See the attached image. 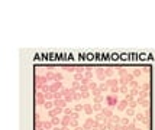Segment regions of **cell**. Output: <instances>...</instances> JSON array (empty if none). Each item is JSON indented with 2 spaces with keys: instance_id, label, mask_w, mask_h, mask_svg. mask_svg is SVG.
<instances>
[{
  "instance_id": "cell-1",
  "label": "cell",
  "mask_w": 155,
  "mask_h": 130,
  "mask_svg": "<svg viewBox=\"0 0 155 130\" xmlns=\"http://www.w3.org/2000/svg\"><path fill=\"white\" fill-rule=\"evenodd\" d=\"M104 103L107 104V107H114V106H118L119 104V98L118 96H106L104 97Z\"/></svg>"
},
{
  "instance_id": "cell-2",
  "label": "cell",
  "mask_w": 155,
  "mask_h": 130,
  "mask_svg": "<svg viewBox=\"0 0 155 130\" xmlns=\"http://www.w3.org/2000/svg\"><path fill=\"white\" fill-rule=\"evenodd\" d=\"M45 101H47V98H45V93L38 91V93H36V104H38V106H44Z\"/></svg>"
},
{
  "instance_id": "cell-3",
  "label": "cell",
  "mask_w": 155,
  "mask_h": 130,
  "mask_svg": "<svg viewBox=\"0 0 155 130\" xmlns=\"http://www.w3.org/2000/svg\"><path fill=\"white\" fill-rule=\"evenodd\" d=\"M64 88L62 87V82L61 81H54L52 84H51V93H58V91H61Z\"/></svg>"
},
{
  "instance_id": "cell-4",
  "label": "cell",
  "mask_w": 155,
  "mask_h": 130,
  "mask_svg": "<svg viewBox=\"0 0 155 130\" xmlns=\"http://www.w3.org/2000/svg\"><path fill=\"white\" fill-rule=\"evenodd\" d=\"M62 113H64V108H61V107H55V108H52V110L48 111V116L52 119V117H58V116L62 114Z\"/></svg>"
},
{
  "instance_id": "cell-5",
  "label": "cell",
  "mask_w": 155,
  "mask_h": 130,
  "mask_svg": "<svg viewBox=\"0 0 155 130\" xmlns=\"http://www.w3.org/2000/svg\"><path fill=\"white\" fill-rule=\"evenodd\" d=\"M71 120H72V117H71V116H67V114H64V117H61V126H62V127H67V126H70Z\"/></svg>"
},
{
  "instance_id": "cell-6",
  "label": "cell",
  "mask_w": 155,
  "mask_h": 130,
  "mask_svg": "<svg viewBox=\"0 0 155 130\" xmlns=\"http://www.w3.org/2000/svg\"><path fill=\"white\" fill-rule=\"evenodd\" d=\"M93 126H94V120H93V119H86V121H84V124H83L84 130H91Z\"/></svg>"
},
{
  "instance_id": "cell-7",
  "label": "cell",
  "mask_w": 155,
  "mask_h": 130,
  "mask_svg": "<svg viewBox=\"0 0 155 130\" xmlns=\"http://www.w3.org/2000/svg\"><path fill=\"white\" fill-rule=\"evenodd\" d=\"M109 87H110V88H112V87H116V85H119V79L118 78H107L106 81H104Z\"/></svg>"
},
{
  "instance_id": "cell-8",
  "label": "cell",
  "mask_w": 155,
  "mask_h": 130,
  "mask_svg": "<svg viewBox=\"0 0 155 130\" xmlns=\"http://www.w3.org/2000/svg\"><path fill=\"white\" fill-rule=\"evenodd\" d=\"M96 75H97V79H99V81H104V79H106L104 68H99V69H97V72H96Z\"/></svg>"
},
{
  "instance_id": "cell-9",
  "label": "cell",
  "mask_w": 155,
  "mask_h": 130,
  "mask_svg": "<svg viewBox=\"0 0 155 130\" xmlns=\"http://www.w3.org/2000/svg\"><path fill=\"white\" fill-rule=\"evenodd\" d=\"M54 106L55 107H61V108H65L67 106V101L64 98H60V100H54Z\"/></svg>"
},
{
  "instance_id": "cell-10",
  "label": "cell",
  "mask_w": 155,
  "mask_h": 130,
  "mask_svg": "<svg viewBox=\"0 0 155 130\" xmlns=\"http://www.w3.org/2000/svg\"><path fill=\"white\" fill-rule=\"evenodd\" d=\"M126 107H129V103H128L126 100H122V101H119V104H118V110H119V111H123V110H126Z\"/></svg>"
},
{
  "instance_id": "cell-11",
  "label": "cell",
  "mask_w": 155,
  "mask_h": 130,
  "mask_svg": "<svg viewBox=\"0 0 155 130\" xmlns=\"http://www.w3.org/2000/svg\"><path fill=\"white\" fill-rule=\"evenodd\" d=\"M101 114H103L104 117H107V119L113 117V111H112V108H110V107H106V108H103V110H101Z\"/></svg>"
},
{
  "instance_id": "cell-12",
  "label": "cell",
  "mask_w": 155,
  "mask_h": 130,
  "mask_svg": "<svg viewBox=\"0 0 155 130\" xmlns=\"http://www.w3.org/2000/svg\"><path fill=\"white\" fill-rule=\"evenodd\" d=\"M36 84H48V79L45 75H36Z\"/></svg>"
},
{
  "instance_id": "cell-13",
  "label": "cell",
  "mask_w": 155,
  "mask_h": 130,
  "mask_svg": "<svg viewBox=\"0 0 155 130\" xmlns=\"http://www.w3.org/2000/svg\"><path fill=\"white\" fill-rule=\"evenodd\" d=\"M109 121H110V123H113V124H122V117L114 116V114H113V117H110V119H109Z\"/></svg>"
},
{
  "instance_id": "cell-14",
  "label": "cell",
  "mask_w": 155,
  "mask_h": 130,
  "mask_svg": "<svg viewBox=\"0 0 155 130\" xmlns=\"http://www.w3.org/2000/svg\"><path fill=\"white\" fill-rule=\"evenodd\" d=\"M84 113H86L87 116H91V114L94 113V108H93V106H91V104H86V106H84Z\"/></svg>"
},
{
  "instance_id": "cell-15",
  "label": "cell",
  "mask_w": 155,
  "mask_h": 130,
  "mask_svg": "<svg viewBox=\"0 0 155 130\" xmlns=\"http://www.w3.org/2000/svg\"><path fill=\"white\" fill-rule=\"evenodd\" d=\"M44 108L45 110H52V108H55V106H54V101H45V104H44Z\"/></svg>"
},
{
  "instance_id": "cell-16",
  "label": "cell",
  "mask_w": 155,
  "mask_h": 130,
  "mask_svg": "<svg viewBox=\"0 0 155 130\" xmlns=\"http://www.w3.org/2000/svg\"><path fill=\"white\" fill-rule=\"evenodd\" d=\"M93 108H94L96 113H101V110H103L104 107L101 106V103H94V104H93Z\"/></svg>"
},
{
  "instance_id": "cell-17",
  "label": "cell",
  "mask_w": 155,
  "mask_h": 130,
  "mask_svg": "<svg viewBox=\"0 0 155 130\" xmlns=\"http://www.w3.org/2000/svg\"><path fill=\"white\" fill-rule=\"evenodd\" d=\"M80 87H81V82H78V81H72L71 88H72L74 91H80Z\"/></svg>"
},
{
  "instance_id": "cell-18",
  "label": "cell",
  "mask_w": 155,
  "mask_h": 130,
  "mask_svg": "<svg viewBox=\"0 0 155 130\" xmlns=\"http://www.w3.org/2000/svg\"><path fill=\"white\" fill-rule=\"evenodd\" d=\"M84 78V74L83 72H75L74 74V81H78V82H81V79Z\"/></svg>"
},
{
  "instance_id": "cell-19",
  "label": "cell",
  "mask_w": 155,
  "mask_h": 130,
  "mask_svg": "<svg viewBox=\"0 0 155 130\" xmlns=\"http://www.w3.org/2000/svg\"><path fill=\"white\" fill-rule=\"evenodd\" d=\"M104 74H106V77H107V78H112V77H113V68L106 67V68H104Z\"/></svg>"
},
{
  "instance_id": "cell-20",
  "label": "cell",
  "mask_w": 155,
  "mask_h": 130,
  "mask_svg": "<svg viewBox=\"0 0 155 130\" xmlns=\"http://www.w3.org/2000/svg\"><path fill=\"white\" fill-rule=\"evenodd\" d=\"M52 127H54V124L51 123V120L44 121V129H45V130H52Z\"/></svg>"
},
{
  "instance_id": "cell-21",
  "label": "cell",
  "mask_w": 155,
  "mask_h": 130,
  "mask_svg": "<svg viewBox=\"0 0 155 130\" xmlns=\"http://www.w3.org/2000/svg\"><path fill=\"white\" fill-rule=\"evenodd\" d=\"M84 77H86V78H89V79H91V78H93V71H91V68H86Z\"/></svg>"
},
{
  "instance_id": "cell-22",
  "label": "cell",
  "mask_w": 155,
  "mask_h": 130,
  "mask_svg": "<svg viewBox=\"0 0 155 130\" xmlns=\"http://www.w3.org/2000/svg\"><path fill=\"white\" fill-rule=\"evenodd\" d=\"M89 88H90V93H91V91H94V90H97V88H99V84H96V82L90 81V84H89Z\"/></svg>"
},
{
  "instance_id": "cell-23",
  "label": "cell",
  "mask_w": 155,
  "mask_h": 130,
  "mask_svg": "<svg viewBox=\"0 0 155 130\" xmlns=\"http://www.w3.org/2000/svg\"><path fill=\"white\" fill-rule=\"evenodd\" d=\"M110 93H112L113 96H116L118 93H120V87H119V85H116V87H112V88H110Z\"/></svg>"
},
{
  "instance_id": "cell-24",
  "label": "cell",
  "mask_w": 155,
  "mask_h": 130,
  "mask_svg": "<svg viewBox=\"0 0 155 130\" xmlns=\"http://www.w3.org/2000/svg\"><path fill=\"white\" fill-rule=\"evenodd\" d=\"M45 77H47L48 81H55V72H51V71H49V72H47Z\"/></svg>"
},
{
  "instance_id": "cell-25",
  "label": "cell",
  "mask_w": 155,
  "mask_h": 130,
  "mask_svg": "<svg viewBox=\"0 0 155 130\" xmlns=\"http://www.w3.org/2000/svg\"><path fill=\"white\" fill-rule=\"evenodd\" d=\"M51 123H52L54 126H61V119H60V117H52V119H51Z\"/></svg>"
},
{
  "instance_id": "cell-26",
  "label": "cell",
  "mask_w": 155,
  "mask_h": 130,
  "mask_svg": "<svg viewBox=\"0 0 155 130\" xmlns=\"http://www.w3.org/2000/svg\"><path fill=\"white\" fill-rule=\"evenodd\" d=\"M99 88L101 90V93H104V91H109V90H110V87L104 82V84H100V85H99Z\"/></svg>"
},
{
  "instance_id": "cell-27",
  "label": "cell",
  "mask_w": 155,
  "mask_h": 130,
  "mask_svg": "<svg viewBox=\"0 0 155 130\" xmlns=\"http://www.w3.org/2000/svg\"><path fill=\"white\" fill-rule=\"evenodd\" d=\"M74 111H77V113H80V111H84V106L83 104H77L74 108H72Z\"/></svg>"
},
{
  "instance_id": "cell-28",
  "label": "cell",
  "mask_w": 155,
  "mask_h": 130,
  "mask_svg": "<svg viewBox=\"0 0 155 130\" xmlns=\"http://www.w3.org/2000/svg\"><path fill=\"white\" fill-rule=\"evenodd\" d=\"M129 85L132 87V88H139V90H141V85H139V82H138V81H135V79H133L132 82H129Z\"/></svg>"
},
{
  "instance_id": "cell-29",
  "label": "cell",
  "mask_w": 155,
  "mask_h": 130,
  "mask_svg": "<svg viewBox=\"0 0 155 130\" xmlns=\"http://www.w3.org/2000/svg\"><path fill=\"white\" fill-rule=\"evenodd\" d=\"M60 98H64V94H62V91L54 93V100H60Z\"/></svg>"
},
{
  "instance_id": "cell-30",
  "label": "cell",
  "mask_w": 155,
  "mask_h": 130,
  "mask_svg": "<svg viewBox=\"0 0 155 130\" xmlns=\"http://www.w3.org/2000/svg\"><path fill=\"white\" fill-rule=\"evenodd\" d=\"M93 101L94 103H101V101H104V96H96L93 98Z\"/></svg>"
},
{
  "instance_id": "cell-31",
  "label": "cell",
  "mask_w": 155,
  "mask_h": 130,
  "mask_svg": "<svg viewBox=\"0 0 155 130\" xmlns=\"http://www.w3.org/2000/svg\"><path fill=\"white\" fill-rule=\"evenodd\" d=\"M126 116L128 117H132V116H135V108H126Z\"/></svg>"
},
{
  "instance_id": "cell-32",
  "label": "cell",
  "mask_w": 155,
  "mask_h": 130,
  "mask_svg": "<svg viewBox=\"0 0 155 130\" xmlns=\"http://www.w3.org/2000/svg\"><path fill=\"white\" fill-rule=\"evenodd\" d=\"M104 119H106V117H104V116H103L101 113H97V114L94 116V120H97V121H103Z\"/></svg>"
},
{
  "instance_id": "cell-33",
  "label": "cell",
  "mask_w": 155,
  "mask_h": 130,
  "mask_svg": "<svg viewBox=\"0 0 155 130\" xmlns=\"http://www.w3.org/2000/svg\"><path fill=\"white\" fill-rule=\"evenodd\" d=\"M64 68H65L67 71H71V72H74V74H75V71H77V68H75V67H72V65H65Z\"/></svg>"
},
{
  "instance_id": "cell-34",
  "label": "cell",
  "mask_w": 155,
  "mask_h": 130,
  "mask_svg": "<svg viewBox=\"0 0 155 130\" xmlns=\"http://www.w3.org/2000/svg\"><path fill=\"white\" fill-rule=\"evenodd\" d=\"M126 74H128V72H126V69H123V68H119V77H120V78L126 77Z\"/></svg>"
},
{
  "instance_id": "cell-35",
  "label": "cell",
  "mask_w": 155,
  "mask_h": 130,
  "mask_svg": "<svg viewBox=\"0 0 155 130\" xmlns=\"http://www.w3.org/2000/svg\"><path fill=\"white\" fill-rule=\"evenodd\" d=\"M72 113H74V110L72 108H64V114H67V116H72Z\"/></svg>"
},
{
  "instance_id": "cell-36",
  "label": "cell",
  "mask_w": 155,
  "mask_h": 130,
  "mask_svg": "<svg viewBox=\"0 0 155 130\" xmlns=\"http://www.w3.org/2000/svg\"><path fill=\"white\" fill-rule=\"evenodd\" d=\"M77 126H78V121H77L75 119H72V120H71V123H70V127H72V129H75Z\"/></svg>"
},
{
  "instance_id": "cell-37",
  "label": "cell",
  "mask_w": 155,
  "mask_h": 130,
  "mask_svg": "<svg viewBox=\"0 0 155 130\" xmlns=\"http://www.w3.org/2000/svg\"><path fill=\"white\" fill-rule=\"evenodd\" d=\"M81 98H83V97H81V93H80V91H77V93L74 94V100H75V101H78V100H81Z\"/></svg>"
},
{
  "instance_id": "cell-38",
  "label": "cell",
  "mask_w": 155,
  "mask_h": 130,
  "mask_svg": "<svg viewBox=\"0 0 155 130\" xmlns=\"http://www.w3.org/2000/svg\"><path fill=\"white\" fill-rule=\"evenodd\" d=\"M84 91H90V88H89V85H83V84H81V87H80V93H84Z\"/></svg>"
},
{
  "instance_id": "cell-39",
  "label": "cell",
  "mask_w": 155,
  "mask_h": 130,
  "mask_svg": "<svg viewBox=\"0 0 155 130\" xmlns=\"http://www.w3.org/2000/svg\"><path fill=\"white\" fill-rule=\"evenodd\" d=\"M36 129H44V121L42 120H36Z\"/></svg>"
},
{
  "instance_id": "cell-40",
  "label": "cell",
  "mask_w": 155,
  "mask_h": 130,
  "mask_svg": "<svg viewBox=\"0 0 155 130\" xmlns=\"http://www.w3.org/2000/svg\"><path fill=\"white\" fill-rule=\"evenodd\" d=\"M91 96H93V97H96V96H101V90H100V88H97V90L91 91Z\"/></svg>"
},
{
  "instance_id": "cell-41",
  "label": "cell",
  "mask_w": 155,
  "mask_h": 130,
  "mask_svg": "<svg viewBox=\"0 0 155 130\" xmlns=\"http://www.w3.org/2000/svg\"><path fill=\"white\" fill-rule=\"evenodd\" d=\"M139 93H141L139 88H132V90H131V94H132V96H139Z\"/></svg>"
},
{
  "instance_id": "cell-42",
  "label": "cell",
  "mask_w": 155,
  "mask_h": 130,
  "mask_svg": "<svg viewBox=\"0 0 155 130\" xmlns=\"http://www.w3.org/2000/svg\"><path fill=\"white\" fill-rule=\"evenodd\" d=\"M136 129V124H135V121H131L129 124H128V130H135Z\"/></svg>"
},
{
  "instance_id": "cell-43",
  "label": "cell",
  "mask_w": 155,
  "mask_h": 130,
  "mask_svg": "<svg viewBox=\"0 0 155 130\" xmlns=\"http://www.w3.org/2000/svg\"><path fill=\"white\" fill-rule=\"evenodd\" d=\"M148 90H149V84H148V82H145V84L141 87V91H148Z\"/></svg>"
},
{
  "instance_id": "cell-44",
  "label": "cell",
  "mask_w": 155,
  "mask_h": 130,
  "mask_svg": "<svg viewBox=\"0 0 155 130\" xmlns=\"http://www.w3.org/2000/svg\"><path fill=\"white\" fill-rule=\"evenodd\" d=\"M55 81H62V74L61 72H55Z\"/></svg>"
},
{
  "instance_id": "cell-45",
  "label": "cell",
  "mask_w": 155,
  "mask_h": 130,
  "mask_svg": "<svg viewBox=\"0 0 155 130\" xmlns=\"http://www.w3.org/2000/svg\"><path fill=\"white\" fill-rule=\"evenodd\" d=\"M135 117H136V120H139V121H143V119H145V116H143V114H141V113L135 114Z\"/></svg>"
},
{
  "instance_id": "cell-46",
  "label": "cell",
  "mask_w": 155,
  "mask_h": 130,
  "mask_svg": "<svg viewBox=\"0 0 155 130\" xmlns=\"http://www.w3.org/2000/svg\"><path fill=\"white\" fill-rule=\"evenodd\" d=\"M129 123H131V121H129V119H128V116H126V117H123V119H122V126H128V124H129Z\"/></svg>"
},
{
  "instance_id": "cell-47",
  "label": "cell",
  "mask_w": 155,
  "mask_h": 130,
  "mask_svg": "<svg viewBox=\"0 0 155 130\" xmlns=\"http://www.w3.org/2000/svg\"><path fill=\"white\" fill-rule=\"evenodd\" d=\"M120 93L122 94H128V85H122L120 87Z\"/></svg>"
},
{
  "instance_id": "cell-48",
  "label": "cell",
  "mask_w": 155,
  "mask_h": 130,
  "mask_svg": "<svg viewBox=\"0 0 155 130\" xmlns=\"http://www.w3.org/2000/svg\"><path fill=\"white\" fill-rule=\"evenodd\" d=\"M141 75H142V71H141V69H138V68H136V69H135V71H133V77H141Z\"/></svg>"
},
{
  "instance_id": "cell-49",
  "label": "cell",
  "mask_w": 155,
  "mask_h": 130,
  "mask_svg": "<svg viewBox=\"0 0 155 130\" xmlns=\"http://www.w3.org/2000/svg\"><path fill=\"white\" fill-rule=\"evenodd\" d=\"M64 100H65L67 103H71V101L74 100V96H65V97H64Z\"/></svg>"
},
{
  "instance_id": "cell-50",
  "label": "cell",
  "mask_w": 155,
  "mask_h": 130,
  "mask_svg": "<svg viewBox=\"0 0 155 130\" xmlns=\"http://www.w3.org/2000/svg\"><path fill=\"white\" fill-rule=\"evenodd\" d=\"M125 100H126L128 103H131V101H133V96H132V94H126V97H125Z\"/></svg>"
},
{
  "instance_id": "cell-51",
  "label": "cell",
  "mask_w": 155,
  "mask_h": 130,
  "mask_svg": "<svg viewBox=\"0 0 155 130\" xmlns=\"http://www.w3.org/2000/svg\"><path fill=\"white\" fill-rule=\"evenodd\" d=\"M90 94H91L90 91H84V93H81V97H83V98H89Z\"/></svg>"
},
{
  "instance_id": "cell-52",
  "label": "cell",
  "mask_w": 155,
  "mask_h": 130,
  "mask_svg": "<svg viewBox=\"0 0 155 130\" xmlns=\"http://www.w3.org/2000/svg\"><path fill=\"white\" fill-rule=\"evenodd\" d=\"M136 106H138V103H136V101H131V103H129V107H131V108H135Z\"/></svg>"
},
{
  "instance_id": "cell-53",
  "label": "cell",
  "mask_w": 155,
  "mask_h": 130,
  "mask_svg": "<svg viewBox=\"0 0 155 130\" xmlns=\"http://www.w3.org/2000/svg\"><path fill=\"white\" fill-rule=\"evenodd\" d=\"M71 117H72V119H75V120H77V119H78V117H80V113H77V111H74V113H72V116H71Z\"/></svg>"
},
{
  "instance_id": "cell-54",
  "label": "cell",
  "mask_w": 155,
  "mask_h": 130,
  "mask_svg": "<svg viewBox=\"0 0 155 130\" xmlns=\"http://www.w3.org/2000/svg\"><path fill=\"white\" fill-rule=\"evenodd\" d=\"M141 106H142V107H145V108H148V100H143V101L141 103Z\"/></svg>"
},
{
  "instance_id": "cell-55",
  "label": "cell",
  "mask_w": 155,
  "mask_h": 130,
  "mask_svg": "<svg viewBox=\"0 0 155 130\" xmlns=\"http://www.w3.org/2000/svg\"><path fill=\"white\" fill-rule=\"evenodd\" d=\"M52 130H62V127H61V126H54Z\"/></svg>"
},
{
  "instance_id": "cell-56",
  "label": "cell",
  "mask_w": 155,
  "mask_h": 130,
  "mask_svg": "<svg viewBox=\"0 0 155 130\" xmlns=\"http://www.w3.org/2000/svg\"><path fill=\"white\" fill-rule=\"evenodd\" d=\"M35 120H41V116H39V113H35Z\"/></svg>"
},
{
  "instance_id": "cell-57",
  "label": "cell",
  "mask_w": 155,
  "mask_h": 130,
  "mask_svg": "<svg viewBox=\"0 0 155 130\" xmlns=\"http://www.w3.org/2000/svg\"><path fill=\"white\" fill-rule=\"evenodd\" d=\"M74 130H84V127H83V126H77Z\"/></svg>"
},
{
  "instance_id": "cell-58",
  "label": "cell",
  "mask_w": 155,
  "mask_h": 130,
  "mask_svg": "<svg viewBox=\"0 0 155 130\" xmlns=\"http://www.w3.org/2000/svg\"><path fill=\"white\" fill-rule=\"evenodd\" d=\"M120 130H128V126H122V127H120Z\"/></svg>"
},
{
  "instance_id": "cell-59",
  "label": "cell",
  "mask_w": 155,
  "mask_h": 130,
  "mask_svg": "<svg viewBox=\"0 0 155 130\" xmlns=\"http://www.w3.org/2000/svg\"><path fill=\"white\" fill-rule=\"evenodd\" d=\"M61 127H62V126H61ZM62 130H70V129H68V126H67V127H62Z\"/></svg>"
},
{
  "instance_id": "cell-60",
  "label": "cell",
  "mask_w": 155,
  "mask_h": 130,
  "mask_svg": "<svg viewBox=\"0 0 155 130\" xmlns=\"http://www.w3.org/2000/svg\"><path fill=\"white\" fill-rule=\"evenodd\" d=\"M91 130H100V129H99V127H93Z\"/></svg>"
},
{
  "instance_id": "cell-61",
  "label": "cell",
  "mask_w": 155,
  "mask_h": 130,
  "mask_svg": "<svg viewBox=\"0 0 155 130\" xmlns=\"http://www.w3.org/2000/svg\"><path fill=\"white\" fill-rule=\"evenodd\" d=\"M135 130H141V129H138V127H136V129H135Z\"/></svg>"
}]
</instances>
